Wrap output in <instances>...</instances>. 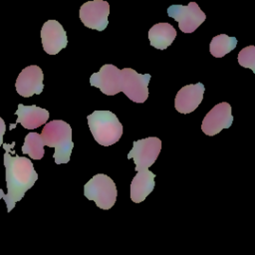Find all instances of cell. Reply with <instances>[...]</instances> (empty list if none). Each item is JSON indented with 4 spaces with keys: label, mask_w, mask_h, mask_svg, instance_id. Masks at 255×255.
Returning <instances> with one entry per match:
<instances>
[{
    "label": "cell",
    "mask_w": 255,
    "mask_h": 255,
    "mask_svg": "<svg viewBox=\"0 0 255 255\" xmlns=\"http://www.w3.org/2000/svg\"><path fill=\"white\" fill-rule=\"evenodd\" d=\"M13 145L14 142L12 145L3 143L5 148L3 162L6 170L5 179L7 186V193L4 195L3 199L7 206V212H10L15 207L16 202L23 198L26 191L30 189L38 179V173L35 171L34 165L29 158L17 154H10L9 149Z\"/></svg>",
    "instance_id": "obj_1"
},
{
    "label": "cell",
    "mask_w": 255,
    "mask_h": 255,
    "mask_svg": "<svg viewBox=\"0 0 255 255\" xmlns=\"http://www.w3.org/2000/svg\"><path fill=\"white\" fill-rule=\"evenodd\" d=\"M40 135L44 145L55 148L53 157L56 164L69 162L74 143L72 128L68 123L61 120L51 121L45 125Z\"/></svg>",
    "instance_id": "obj_2"
},
{
    "label": "cell",
    "mask_w": 255,
    "mask_h": 255,
    "mask_svg": "<svg viewBox=\"0 0 255 255\" xmlns=\"http://www.w3.org/2000/svg\"><path fill=\"white\" fill-rule=\"evenodd\" d=\"M95 140L104 146L116 143L123 135V125L110 111H95L87 117Z\"/></svg>",
    "instance_id": "obj_3"
},
{
    "label": "cell",
    "mask_w": 255,
    "mask_h": 255,
    "mask_svg": "<svg viewBox=\"0 0 255 255\" xmlns=\"http://www.w3.org/2000/svg\"><path fill=\"white\" fill-rule=\"evenodd\" d=\"M84 195L95 201L96 205L101 209H111L117 200V187L114 180L104 173L94 175L84 185Z\"/></svg>",
    "instance_id": "obj_4"
},
{
    "label": "cell",
    "mask_w": 255,
    "mask_h": 255,
    "mask_svg": "<svg viewBox=\"0 0 255 255\" xmlns=\"http://www.w3.org/2000/svg\"><path fill=\"white\" fill-rule=\"evenodd\" d=\"M160 150L161 140L156 136H148L132 142V148L128 154V159H133L136 171L148 169L155 162Z\"/></svg>",
    "instance_id": "obj_5"
},
{
    "label": "cell",
    "mask_w": 255,
    "mask_h": 255,
    "mask_svg": "<svg viewBox=\"0 0 255 255\" xmlns=\"http://www.w3.org/2000/svg\"><path fill=\"white\" fill-rule=\"evenodd\" d=\"M122 74V92L134 103H143L148 98L149 74H138L131 68H124Z\"/></svg>",
    "instance_id": "obj_6"
},
{
    "label": "cell",
    "mask_w": 255,
    "mask_h": 255,
    "mask_svg": "<svg viewBox=\"0 0 255 255\" xmlns=\"http://www.w3.org/2000/svg\"><path fill=\"white\" fill-rule=\"evenodd\" d=\"M167 15L178 23V28L183 33L194 32L206 19L197 3L190 2L187 6L171 5L167 8Z\"/></svg>",
    "instance_id": "obj_7"
},
{
    "label": "cell",
    "mask_w": 255,
    "mask_h": 255,
    "mask_svg": "<svg viewBox=\"0 0 255 255\" xmlns=\"http://www.w3.org/2000/svg\"><path fill=\"white\" fill-rule=\"evenodd\" d=\"M110 14V5L104 0H93L84 3L79 11V17L82 23L94 30L103 31L109 24L108 16Z\"/></svg>",
    "instance_id": "obj_8"
},
{
    "label": "cell",
    "mask_w": 255,
    "mask_h": 255,
    "mask_svg": "<svg viewBox=\"0 0 255 255\" xmlns=\"http://www.w3.org/2000/svg\"><path fill=\"white\" fill-rule=\"evenodd\" d=\"M233 122L232 109L227 102H222L214 106L204 117L201 129L209 136L219 133L223 128L231 127Z\"/></svg>",
    "instance_id": "obj_9"
},
{
    "label": "cell",
    "mask_w": 255,
    "mask_h": 255,
    "mask_svg": "<svg viewBox=\"0 0 255 255\" xmlns=\"http://www.w3.org/2000/svg\"><path fill=\"white\" fill-rule=\"evenodd\" d=\"M121 70L112 64L101 67L100 71L92 74L90 85L99 88L107 96H115L122 92Z\"/></svg>",
    "instance_id": "obj_10"
},
{
    "label": "cell",
    "mask_w": 255,
    "mask_h": 255,
    "mask_svg": "<svg viewBox=\"0 0 255 255\" xmlns=\"http://www.w3.org/2000/svg\"><path fill=\"white\" fill-rule=\"evenodd\" d=\"M43 80V71L39 66H28L24 68L17 77L15 83L16 91L20 96L24 98L40 95L44 89Z\"/></svg>",
    "instance_id": "obj_11"
},
{
    "label": "cell",
    "mask_w": 255,
    "mask_h": 255,
    "mask_svg": "<svg viewBox=\"0 0 255 255\" xmlns=\"http://www.w3.org/2000/svg\"><path fill=\"white\" fill-rule=\"evenodd\" d=\"M41 40L44 51L49 55L58 54L68 44L66 31L57 20H48L43 24Z\"/></svg>",
    "instance_id": "obj_12"
},
{
    "label": "cell",
    "mask_w": 255,
    "mask_h": 255,
    "mask_svg": "<svg viewBox=\"0 0 255 255\" xmlns=\"http://www.w3.org/2000/svg\"><path fill=\"white\" fill-rule=\"evenodd\" d=\"M205 88L202 83L190 84L182 87L174 100L175 110L180 114H190L201 104Z\"/></svg>",
    "instance_id": "obj_13"
},
{
    "label": "cell",
    "mask_w": 255,
    "mask_h": 255,
    "mask_svg": "<svg viewBox=\"0 0 255 255\" xmlns=\"http://www.w3.org/2000/svg\"><path fill=\"white\" fill-rule=\"evenodd\" d=\"M15 115L17 116L16 124L20 123L22 127L27 129H34L46 124L50 116L46 109H42L35 105L24 106L22 104L18 105ZM16 124L13 126L11 125L10 128H14Z\"/></svg>",
    "instance_id": "obj_14"
},
{
    "label": "cell",
    "mask_w": 255,
    "mask_h": 255,
    "mask_svg": "<svg viewBox=\"0 0 255 255\" xmlns=\"http://www.w3.org/2000/svg\"><path fill=\"white\" fill-rule=\"evenodd\" d=\"M155 174L148 169L137 171L130 183V199L139 203L143 201L154 188Z\"/></svg>",
    "instance_id": "obj_15"
},
{
    "label": "cell",
    "mask_w": 255,
    "mask_h": 255,
    "mask_svg": "<svg viewBox=\"0 0 255 255\" xmlns=\"http://www.w3.org/2000/svg\"><path fill=\"white\" fill-rule=\"evenodd\" d=\"M176 37V30L169 23H157L148 31L150 46L158 50H164L170 46Z\"/></svg>",
    "instance_id": "obj_16"
},
{
    "label": "cell",
    "mask_w": 255,
    "mask_h": 255,
    "mask_svg": "<svg viewBox=\"0 0 255 255\" xmlns=\"http://www.w3.org/2000/svg\"><path fill=\"white\" fill-rule=\"evenodd\" d=\"M237 40L235 37H229L226 34H220L212 38L209 51L215 58H222L236 48Z\"/></svg>",
    "instance_id": "obj_17"
},
{
    "label": "cell",
    "mask_w": 255,
    "mask_h": 255,
    "mask_svg": "<svg viewBox=\"0 0 255 255\" xmlns=\"http://www.w3.org/2000/svg\"><path fill=\"white\" fill-rule=\"evenodd\" d=\"M22 152L28 154L32 159L40 160L44 156V142L40 133L29 132L24 139V144L22 145Z\"/></svg>",
    "instance_id": "obj_18"
},
{
    "label": "cell",
    "mask_w": 255,
    "mask_h": 255,
    "mask_svg": "<svg viewBox=\"0 0 255 255\" xmlns=\"http://www.w3.org/2000/svg\"><path fill=\"white\" fill-rule=\"evenodd\" d=\"M238 63L244 68L251 69L255 73V47L253 45L243 48L238 53Z\"/></svg>",
    "instance_id": "obj_19"
},
{
    "label": "cell",
    "mask_w": 255,
    "mask_h": 255,
    "mask_svg": "<svg viewBox=\"0 0 255 255\" xmlns=\"http://www.w3.org/2000/svg\"><path fill=\"white\" fill-rule=\"evenodd\" d=\"M6 131V125L2 118H0V146L3 144V136Z\"/></svg>",
    "instance_id": "obj_20"
},
{
    "label": "cell",
    "mask_w": 255,
    "mask_h": 255,
    "mask_svg": "<svg viewBox=\"0 0 255 255\" xmlns=\"http://www.w3.org/2000/svg\"><path fill=\"white\" fill-rule=\"evenodd\" d=\"M4 195H5V194H4V192H3V190H2V188H1V187H0V199H2V198H3V197H4Z\"/></svg>",
    "instance_id": "obj_21"
}]
</instances>
